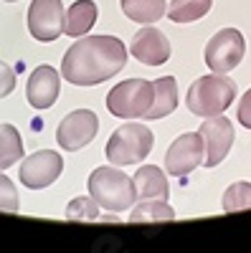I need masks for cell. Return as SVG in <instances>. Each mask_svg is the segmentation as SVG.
<instances>
[{"mask_svg":"<svg viewBox=\"0 0 251 253\" xmlns=\"http://www.w3.org/2000/svg\"><path fill=\"white\" fill-rule=\"evenodd\" d=\"M127 66V46L117 36H81L61 58V76L74 86H97Z\"/></svg>","mask_w":251,"mask_h":253,"instance_id":"cell-1","label":"cell"},{"mask_svg":"<svg viewBox=\"0 0 251 253\" xmlns=\"http://www.w3.org/2000/svg\"><path fill=\"white\" fill-rule=\"evenodd\" d=\"M239 89L236 81L228 79L226 74H211V76H201L193 81V86L185 94V107L196 117H216L223 114L228 107L234 104Z\"/></svg>","mask_w":251,"mask_h":253,"instance_id":"cell-2","label":"cell"},{"mask_svg":"<svg viewBox=\"0 0 251 253\" xmlns=\"http://www.w3.org/2000/svg\"><path fill=\"white\" fill-rule=\"evenodd\" d=\"M89 195L97 200L99 208L109 210V213H122L135 205L137 200V190H135V180L127 177V172H122L119 167H97L89 175Z\"/></svg>","mask_w":251,"mask_h":253,"instance_id":"cell-3","label":"cell"},{"mask_svg":"<svg viewBox=\"0 0 251 253\" xmlns=\"http://www.w3.org/2000/svg\"><path fill=\"white\" fill-rule=\"evenodd\" d=\"M152 144H155V134H152V129L148 124L124 122L107 139L104 155H107V160L112 165H117V167L140 165V162L148 160V155L152 152Z\"/></svg>","mask_w":251,"mask_h":253,"instance_id":"cell-4","label":"cell"},{"mask_svg":"<svg viewBox=\"0 0 251 253\" xmlns=\"http://www.w3.org/2000/svg\"><path fill=\"white\" fill-rule=\"evenodd\" d=\"M155 96V86L152 81H145V79H127V81H119L117 86L109 89L107 94V112L112 117L119 119H137L145 117V112L150 109Z\"/></svg>","mask_w":251,"mask_h":253,"instance_id":"cell-5","label":"cell"},{"mask_svg":"<svg viewBox=\"0 0 251 253\" xmlns=\"http://www.w3.org/2000/svg\"><path fill=\"white\" fill-rule=\"evenodd\" d=\"M246 56V41L239 28H221L216 36L208 38L203 58L205 66L213 74H228L234 71Z\"/></svg>","mask_w":251,"mask_h":253,"instance_id":"cell-6","label":"cell"},{"mask_svg":"<svg viewBox=\"0 0 251 253\" xmlns=\"http://www.w3.org/2000/svg\"><path fill=\"white\" fill-rule=\"evenodd\" d=\"M201 139H203V165L211 170V167H218L228 152L234 147L236 132H234V124L228 117L216 114V117H205V122L198 126Z\"/></svg>","mask_w":251,"mask_h":253,"instance_id":"cell-7","label":"cell"},{"mask_svg":"<svg viewBox=\"0 0 251 253\" xmlns=\"http://www.w3.org/2000/svg\"><path fill=\"white\" fill-rule=\"evenodd\" d=\"M64 172V157L56 150H38L28 155L18 167V177L28 190H44L53 185Z\"/></svg>","mask_w":251,"mask_h":253,"instance_id":"cell-8","label":"cell"},{"mask_svg":"<svg viewBox=\"0 0 251 253\" xmlns=\"http://www.w3.org/2000/svg\"><path fill=\"white\" fill-rule=\"evenodd\" d=\"M66 10L61 0H33L28 5V33L41 43H53L64 33Z\"/></svg>","mask_w":251,"mask_h":253,"instance_id":"cell-9","label":"cell"},{"mask_svg":"<svg viewBox=\"0 0 251 253\" xmlns=\"http://www.w3.org/2000/svg\"><path fill=\"white\" fill-rule=\"evenodd\" d=\"M99 132V119L92 109H74L61 119L56 129V142L61 150L76 152L81 147H87Z\"/></svg>","mask_w":251,"mask_h":253,"instance_id":"cell-10","label":"cell"},{"mask_svg":"<svg viewBox=\"0 0 251 253\" xmlns=\"http://www.w3.org/2000/svg\"><path fill=\"white\" fill-rule=\"evenodd\" d=\"M203 165V139L201 132H185L165 152V170L173 177H185L191 175L196 167Z\"/></svg>","mask_w":251,"mask_h":253,"instance_id":"cell-11","label":"cell"},{"mask_svg":"<svg viewBox=\"0 0 251 253\" xmlns=\"http://www.w3.org/2000/svg\"><path fill=\"white\" fill-rule=\"evenodd\" d=\"M130 53L145 63V66H162L170 58L173 48H170V41L167 36L155 28V26H142L135 36H132V43H130Z\"/></svg>","mask_w":251,"mask_h":253,"instance_id":"cell-12","label":"cell"},{"mask_svg":"<svg viewBox=\"0 0 251 253\" xmlns=\"http://www.w3.org/2000/svg\"><path fill=\"white\" fill-rule=\"evenodd\" d=\"M61 91V76L53 66H36L26 84V99L33 109H51Z\"/></svg>","mask_w":251,"mask_h":253,"instance_id":"cell-13","label":"cell"},{"mask_svg":"<svg viewBox=\"0 0 251 253\" xmlns=\"http://www.w3.org/2000/svg\"><path fill=\"white\" fill-rule=\"evenodd\" d=\"M152 86H155V96H152L150 109L145 112V119L148 122H155V119L173 114L175 107H178V81H175V76H160L157 81H152Z\"/></svg>","mask_w":251,"mask_h":253,"instance_id":"cell-14","label":"cell"},{"mask_svg":"<svg viewBox=\"0 0 251 253\" xmlns=\"http://www.w3.org/2000/svg\"><path fill=\"white\" fill-rule=\"evenodd\" d=\"M135 190H137V198L140 200H148V198H162L167 200L170 198V185H167V175L165 170L155 165H145L135 172Z\"/></svg>","mask_w":251,"mask_h":253,"instance_id":"cell-15","label":"cell"},{"mask_svg":"<svg viewBox=\"0 0 251 253\" xmlns=\"http://www.w3.org/2000/svg\"><path fill=\"white\" fill-rule=\"evenodd\" d=\"M97 15H99V8H97L94 0H76V3H71L69 10H66L64 33L71 36V38L87 36L97 23Z\"/></svg>","mask_w":251,"mask_h":253,"instance_id":"cell-16","label":"cell"},{"mask_svg":"<svg viewBox=\"0 0 251 253\" xmlns=\"http://www.w3.org/2000/svg\"><path fill=\"white\" fill-rule=\"evenodd\" d=\"M122 13L140 26H155L167 13L165 0H119Z\"/></svg>","mask_w":251,"mask_h":253,"instance_id":"cell-17","label":"cell"},{"mask_svg":"<svg viewBox=\"0 0 251 253\" xmlns=\"http://www.w3.org/2000/svg\"><path fill=\"white\" fill-rule=\"evenodd\" d=\"M173 218H175L173 205L162 198L140 200L137 205H132V213H130V223H167Z\"/></svg>","mask_w":251,"mask_h":253,"instance_id":"cell-18","label":"cell"},{"mask_svg":"<svg viewBox=\"0 0 251 253\" xmlns=\"http://www.w3.org/2000/svg\"><path fill=\"white\" fill-rule=\"evenodd\" d=\"M23 139L13 124H0V170H8L23 160Z\"/></svg>","mask_w":251,"mask_h":253,"instance_id":"cell-19","label":"cell"},{"mask_svg":"<svg viewBox=\"0 0 251 253\" xmlns=\"http://www.w3.org/2000/svg\"><path fill=\"white\" fill-rule=\"evenodd\" d=\"M213 8V0H170L167 5V18L173 23H193L208 15Z\"/></svg>","mask_w":251,"mask_h":253,"instance_id":"cell-20","label":"cell"},{"mask_svg":"<svg viewBox=\"0 0 251 253\" xmlns=\"http://www.w3.org/2000/svg\"><path fill=\"white\" fill-rule=\"evenodd\" d=\"M221 208L226 213H236V210H251V182L249 180H239L234 185L226 187Z\"/></svg>","mask_w":251,"mask_h":253,"instance_id":"cell-21","label":"cell"},{"mask_svg":"<svg viewBox=\"0 0 251 253\" xmlns=\"http://www.w3.org/2000/svg\"><path fill=\"white\" fill-rule=\"evenodd\" d=\"M64 215H66L69 220H79V223H84V220H99V218H101V215H99V205H97V200H94L92 195H79V198H74V200L66 205Z\"/></svg>","mask_w":251,"mask_h":253,"instance_id":"cell-22","label":"cell"},{"mask_svg":"<svg viewBox=\"0 0 251 253\" xmlns=\"http://www.w3.org/2000/svg\"><path fill=\"white\" fill-rule=\"evenodd\" d=\"M0 210H3V213H18L20 210L18 190H15L13 180L3 172H0Z\"/></svg>","mask_w":251,"mask_h":253,"instance_id":"cell-23","label":"cell"},{"mask_svg":"<svg viewBox=\"0 0 251 253\" xmlns=\"http://www.w3.org/2000/svg\"><path fill=\"white\" fill-rule=\"evenodd\" d=\"M15 89V71L8 66L5 61H0V99H5Z\"/></svg>","mask_w":251,"mask_h":253,"instance_id":"cell-24","label":"cell"},{"mask_svg":"<svg viewBox=\"0 0 251 253\" xmlns=\"http://www.w3.org/2000/svg\"><path fill=\"white\" fill-rule=\"evenodd\" d=\"M236 117H239L241 126L251 129V89L241 96V104H239V109H236Z\"/></svg>","mask_w":251,"mask_h":253,"instance_id":"cell-25","label":"cell"},{"mask_svg":"<svg viewBox=\"0 0 251 253\" xmlns=\"http://www.w3.org/2000/svg\"><path fill=\"white\" fill-rule=\"evenodd\" d=\"M5 3H18V0H5Z\"/></svg>","mask_w":251,"mask_h":253,"instance_id":"cell-26","label":"cell"}]
</instances>
